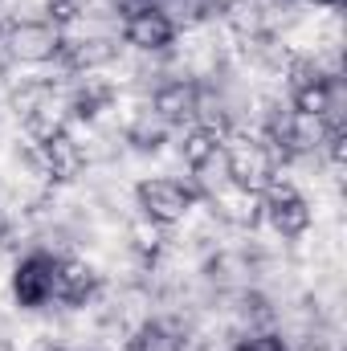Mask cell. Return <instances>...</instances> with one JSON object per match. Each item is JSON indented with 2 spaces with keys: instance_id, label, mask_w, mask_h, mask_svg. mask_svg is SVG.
I'll list each match as a JSON object with an SVG mask.
<instances>
[{
  "instance_id": "3957f363",
  "label": "cell",
  "mask_w": 347,
  "mask_h": 351,
  "mask_svg": "<svg viewBox=\"0 0 347 351\" xmlns=\"http://www.w3.org/2000/svg\"><path fill=\"white\" fill-rule=\"evenodd\" d=\"M0 53L16 70H41L62 58V29L53 21H12L4 25Z\"/></svg>"
},
{
  "instance_id": "2e32d148",
  "label": "cell",
  "mask_w": 347,
  "mask_h": 351,
  "mask_svg": "<svg viewBox=\"0 0 347 351\" xmlns=\"http://www.w3.org/2000/svg\"><path fill=\"white\" fill-rule=\"evenodd\" d=\"M229 351H290V348H286V339H282L278 331L265 327V331H246V335H237Z\"/></svg>"
},
{
  "instance_id": "6da1fadb",
  "label": "cell",
  "mask_w": 347,
  "mask_h": 351,
  "mask_svg": "<svg viewBox=\"0 0 347 351\" xmlns=\"http://www.w3.org/2000/svg\"><path fill=\"white\" fill-rule=\"evenodd\" d=\"M4 298L16 315H41L62 302V258L45 250H21L16 258H8Z\"/></svg>"
},
{
  "instance_id": "5b68a950",
  "label": "cell",
  "mask_w": 347,
  "mask_h": 351,
  "mask_svg": "<svg viewBox=\"0 0 347 351\" xmlns=\"http://www.w3.org/2000/svg\"><path fill=\"white\" fill-rule=\"evenodd\" d=\"M200 278L208 282L213 294H246L254 290V258L237 241H225L200 262Z\"/></svg>"
},
{
  "instance_id": "9a60e30c",
  "label": "cell",
  "mask_w": 347,
  "mask_h": 351,
  "mask_svg": "<svg viewBox=\"0 0 347 351\" xmlns=\"http://www.w3.org/2000/svg\"><path fill=\"white\" fill-rule=\"evenodd\" d=\"M221 143H225V139H217L213 131H204V127H196V123H188V127H180V131L172 135V143H168V152L176 156V164H180V168L188 172V168H192V164H200V160H204L208 152H217Z\"/></svg>"
},
{
  "instance_id": "5bb4252c",
  "label": "cell",
  "mask_w": 347,
  "mask_h": 351,
  "mask_svg": "<svg viewBox=\"0 0 347 351\" xmlns=\"http://www.w3.org/2000/svg\"><path fill=\"white\" fill-rule=\"evenodd\" d=\"M184 343H188V335H184V327H180L176 319H168V315H152L147 323L135 327L127 351H184Z\"/></svg>"
},
{
  "instance_id": "8992f818",
  "label": "cell",
  "mask_w": 347,
  "mask_h": 351,
  "mask_svg": "<svg viewBox=\"0 0 347 351\" xmlns=\"http://www.w3.org/2000/svg\"><path fill=\"white\" fill-rule=\"evenodd\" d=\"M225 152H229V172H233V184L237 188L261 192L278 176V164H274L270 147L261 139H254V135H229L225 139Z\"/></svg>"
},
{
  "instance_id": "4fadbf2b",
  "label": "cell",
  "mask_w": 347,
  "mask_h": 351,
  "mask_svg": "<svg viewBox=\"0 0 347 351\" xmlns=\"http://www.w3.org/2000/svg\"><path fill=\"white\" fill-rule=\"evenodd\" d=\"M123 245L135 254V258H143V262H152L164 245H168V237H172V229L168 225H156L152 217H143V213H131L127 221H123Z\"/></svg>"
},
{
  "instance_id": "ba28073f",
  "label": "cell",
  "mask_w": 347,
  "mask_h": 351,
  "mask_svg": "<svg viewBox=\"0 0 347 351\" xmlns=\"http://www.w3.org/2000/svg\"><path fill=\"white\" fill-rule=\"evenodd\" d=\"M204 208L229 229V233H250L254 225H261V196L258 192H250V188H225L221 196H213V200H204Z\"/></svg>"
},
{
  "instance_id": "ac0fdd59",
  "label": "cell",
  "mask_w": 347,
  "mask_h": 351,
  "mask_svg": "<svg viewBox=\"0 0 347 351\" xmlns=\"http://www.w3.org/2000/svg\"><path fill=\"white\" fill-rule=\"evenodd\" d=\"M4 229H8V225H4V217H0V241H4Z\"/></svg>"
},
{
  "instance_id": "52a82bcc",
  "label": "cell",
  "mask_w": 347,
  "mask_h": 351,
  "mask_svg": "<svg viewBox=\"0 0 347 351\" xmlns=\"http://www.w3.org/2000/svg\"><path fill=\"white\" fill-rule=\"evenodd\" d=\"M261 225L270 233H278L282 241H294L315 225V204L302 192H294L286 200H261Z\"/></svg>"
},
{
  "instance_id": "8fae6325",
  "label": "cell",
  "mask_w": 347,
  "mask_h": 351,
  "mask_svg": "<svg viewBox=\"0 0 347 351\" xmlns=\"http://www.w3.org/2000/svg\"><path fill=\"white\" fill-rule=\"evenodd\" d=\"M41 164H45V172H49V180H53V184H78V180H82V172H86L82 147H78L66 131L41 143Z\"/></svg>"
},
{
  "instance_id": "d6986e66",
  "label": "cell",
  "mask_w": 347,
  "mask_h": 351,
  "mask_svg": "<svg viewBox=\"0 0 347 351\" xmlns=\"http://www.w3.org/2000/svg\"><path fill=\"white\" fill-rule=\"evenodd\" d=\"M0 37H4V21H0Z\"/></svg>"
},
{
  "instance_id": "7c38bea8",
  "label": "cell",
  "mask_w": 347,
  "mask_h": 351,
  "mask_svg": "<svg viewBox=\"0 0 347 351\" xmlns=\"http://www.w3.org/2000/svg\"><path fill=\"white\" fill-rule=\"evenodd\" d=\"M147 102H152V110H156L172 131H180V127L192 123V110H196V82H164Z\"/></svg>"
},
{
  "instance_id": "30bf717a",
  "label": "cell",
  "mask_w": 347,
  "mask_h": 351,
  "mask_svg": "<svg viewBox=\"0 0 347 351\" xmlns=\"http://www.w3.org/2000/svg\"><path fill=\"white\" fill-rule=\"evenodd\" d=\"M188 188H192V196L196 200H213V196H221L225 188H233V172H229V152H225V143L217 147V152H208L200 164H192L188 172Z\"/></svg>"
},
{
  "instance_id": "7a4b0ae2",
  "label": "cell",
  "mask_w": 347,
  "mask_h": 351,
  "mask_svg": "<svg viewBox=\"0 0 347 351\" xmlns=\"http://www.w3.org/2000/svg\"><path fill=\"white\" fill-rule=\"evenodd\" d=\"M131 196H135V213L152 217L156 225H184V217L196 208V196L188 188L184 176H168V172H147L131 184Z\"/></svg>"
},
{
  "instance_id": "e0dca14e",
  "label": "cell",
  "mask_w": 347,
  "mask_h": 351,
  "mask_svg": "<svg viewBox=\"0 0 347 351\" xmlns=\"http://www.w3.org/2000/svg\"><path fill=\"white\" fill-rule=\"evenodd\" d=\"M311 12H327V8H344V0H302Z\"/></svg>"
},
{
  "instance_id": "277c9868",
  "label": "cell",
  "mask_w": 347,
  "mask_h": 351,
  "mask_svg": "<svg viewBox=\"0 0 347 351\" xmlns=\"http://www.w3.org/2000/svg\"><path fill=\"white\" fill-rule=\"evenodd\" d=\"M119 41L131 53L160 58V53H168L176 45V25L160 8H127L123 12V25H119Z\"/></svg>"
},
{
  "instance_id": "9c48e42d",
  "label": "cell",
  "mask_w": 347,
  "mask_h": 351,
  "mask_svg": "<svg viewBox=\"0 0 347 351\" xmlns=\"http://www.w3.org/2000/svg\"><path fill=\"white\" fill-rule=\"evenodd\" d=\"M62 58L74 74H106L119 58H123V41L119 37H94V41H74L62 45Z\"/></svg>"
}]
</instances>
